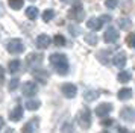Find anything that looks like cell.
Wrapping results in <instances>:
<instances>
[{
	"mask_svg": "<svg viewBox=\"0 0 135 133\" xmlns=\"http://www.w3.org/2000/svg\"><path fill=\"white\" fill-rule=\"evenodd\" d=\"M102 24H103V18H102V17H99V18L93 17V18H90V20L86 21V26H88V29L94 30V32L100 29V27H102Z\"/></svg>",
	"mask_w": 135,
	"mask_h": 133,
	"instance_id": "obj_11",
	"label": "cell"
},
{
	"mask_svg": "<svg viewBox=\"0 0 135 133\" xmlns=\"http://www.w3.org/2000/svg\"><path fill=\"white\" fill-rule=\"evenodd\" d=\"M61 91L67 98H74L76 94H78V88H76L73 83H64L61 86Z\"/></svg>",
	"mask_w": 135,
	"mask_h": 133,
	"instance_id": "obj_6",
	"label": "cell"
},
{
	"mask_svg": "<svg viewBox=\"0 0 135 133\" xmlns=\"http://www.w3.org/2000/svg\"><path fill=\"white\" fill-rule=\"evenodd\" d=\"M78 122L80 124L82 129H90V126H91V112H90L88 108H84L79 112V115H78Z\"/></svg>",
	"mask_w": 135,
	"mask_h": 133,
	"instance_id": "obj_2",
	"label": "cell"
},
{
	"mask_svg": "<svg viewBox=\"0 0 135 133\" xmlns=\"http://www.w3.org/2000/svg\"><path fill=\"white\" fill-rule=\"evenodd\" d=\"M6 48H8V52H9V53L18 54V53H21V52L25 50V44H23L21 39H11V41L8 42Z\"/></svg>",
	"mask_w": 135,
	"mask_h": 133,
	"instance_id": "obj_4",
	"label": "cell"
},
{
	"mask_svg": "<svg viewBox=\"0 0 135 133\" xmlns=\"http://www.w3.org/2000/svg\"><path fill=\"white\" fill-rule=\"evenodd\" d=\"M111 110H112V104L111 103H102V104H99L97 108H96V115L97 116H106V115L109 114Z\"/></svg>",
	"mask_w": 135,
	"mask_h": 133,
	"instance_id": "obj_10",
	"label": "cell"
},
{
	"mask_svg": "<svg viewBox=\"0 0 135 133\" xmlns=\"http://www.w3.org/2000/svg\"><path fill=\"white\" fill-rule=\"evenodd\" d=\"M20 66H21V62H20L18 59H14V60L9 62L8 68H9V71H11V73H17L20 70Z\"/></svg>",
	"mask_w": 135,
	"mask_h": 133,
	"instance_id": "obj_20",
	"label": "cell"
},
{
	"mask_svg": "<svg viewBox=\"0 0 135 133\" xmlns=\"http://www.w3.org/2000/svg\"><path fill=\"white\" fill-rule=\"evenodd\" d=\"M126 42H128V45L131 48H135V33H131V35H128V38H126Z\"/></svg>",
	"mask_w": 135,
	"mask_h": 133,
	"instance_id": "obj_30",
	"label": "cell"
},
{
	"mask_svg": "<svg viewBox=\"0 0 135 133\" xmlns=\"http://www.w3.org/2000/svg\"><path fill=\"white\" fill-rule=\"evenodd\" d=\"M3 80H5V70L0 66V85L3 83Z\"/></svg>",
	"mask_w": 135,
	"mask_h": 133,
	"instance_id": "obj_33",
	"label": "cell"
},
{
	"mask_svg": "<svg viewBox=\"0 0 135 133\" xmlns=\"http://www.w3.org/2000/svg\"><path fill=\"white\" fill-rule=\"evenodd\" d=\"M37 126H38V120L37 118H35V120H31L29 122H26L25 126H23L21 133H33L35 130H37Z\"/></svg>",
	"mask_w": 135,
	"mask_h": 133,
	"instance_id": "obj_15",
	"label": "cell"
},
{
	"mask_svg": "<svg viewBox=\"0 0 135 133\" xmlns=\"http://www.w3.org/2000/svg\"><path fill=\"white\" fill-rule=\"evenodd\" d=\"M3 124H5V122H3V118H2V116H0V129H2V127H3Z\"/></svg>",
	"mask_w": 135,
	"mask_h": 133,
	"instance_id": "obj_35",
	"label": "cell"
},
{
	"mask_svg": "<svg viewBox=\"0 0 135 133\" xmlns=\"http://www.w3.org/2000/svg\"><path fill=\"white\" fill-rule=\"evenodd\" d=\"M118 5V0H105V6L108 9H115Z\"/></svg>",
	"mask_w": 135,
	"mask_h": 133,
	"instance_id": "obj_29",
	"label": "cell"
},
{
	"mask_svg": "<svg viewBox=\"0 0 135 133\" xmlns=\"http://www.w3.org/2000/svg\"><path fill=\"white\" fill-rule=\"evenodd\" d=\"M103 127H109L114 124V120H111V118H106V120H102V122H100Z\"/></svg>",
	"mask_w": 135,
	"mask_h": 133,
	"instance_id": "obj_32",
	"label": "cell"
},
{
	"mask_svg": "<svg viewBox=\"0 0 135 133\" xmlns=\"http://www.w3.org/2000/svg\"><path fill=\"white\" fill-rule=\"evenodd\" d=\"M49 60H50V64H52V66L55 68V71L59 76H65L68 73V60H67V56L65 54L53 53L50 56Z\"/></svg>",
	"mask_w": 135,
	"mask_h": 133,
	"instance_id": "obj_1",
	"label": "cell"
},
{
	"mask_svg": "<svg viewBox=\"0 0 135 133\" xmlns=\"http://www.w3.org/2000/svg\"><path fill=\"white\" fill-rule=\"evenodd\" d=\"M131 73L129 71H120V74H118V82H122V83H128L129 80H131Z\"/></svg>",
	"mask_w": 135,
	"mask_h": 133,
	"instance_id": "obj_22",
	"label": "cell"
},
{
	"mask_svg": "<svg viewBox=\"0 0 135 133\" xmlns=\"http://www.w3.org/2000/svg\"><path fill=\"white\" fill-rule=\"evenodd\" d=\"M23 118V108L21 106H15V108L9 112V120L14 121V122H17Z\"/></svg>",
	"mask_w": 135,
	"mask_h": 133,
	"instance_id": "obj_13",
	"label": "cell"
},
{
	"mask_svg": "<svg viewBox=\"0 0 135 133\" xmlns=\"http://www.w3.org/2000/svg\"><path fill=\"white\" fill-rule=\"evenodd\" d=\"M33 77H35V80H38L40 83H46L47 79H49V73L44 71V70H35V71H33Z\"/></svg>",
	"mask_w": 135,
	"mask_h": 133,
	"instance_id": "obj_16",
	"label": "cell"
},
{
	"mask_svg": "<svg viewBox=\"0 0 135 133\" xmlns=\"http://www.w3.org/2000/svg\"><path fill=\"white\" fill-rule=\"evenodd\" d=\"M9 6L12 9H20L23 6V0H9Z\"/></svg>",
	"mask_w": 135,
	"mask_h": 133,
	"instance_id": "obj_28",
	"label": "cell"
},
{
	"mask_svg": "<svg viewBox=\"0 0 135 133\" xmlns=\"http://www.w3.org/2000/svg\"><path fill=\"white\" fill-rule=\"evenodd\" d=\"M21 91H23V95L32 97V95H35V94L38 92V86H37L35 82H26V83H23Z\"/></svg>",
	"mask_w": 135,
	"mask_h": 133,
	"instance_id": "obj_5",
	"label": "cell"
},
{
	"mask_svg": "<svg viewBox=\"0 0 135 133\" xmlns=\"http://www.w3.org/2000/svg\"><path fill=\"white\" fill-rule=\"evenodd\" d=\"M97 97H99L97 91H88V92L85 94V100L86 101H93V100H96Z\"/></svg>",
	"mask_w": 135,
	"mask_h": 133,
	"instance_id": "obj_24",
	"label": "cell"
},
{
	"mask_svg": "<svg viewBox=\"0 0 135 133\" xmlns=\"http://www.w3.org/2000/svg\"><path fill=\"white\" fill-rule=\"evenodd\" d=\"M53 42H55V45H58V47H64L65 45V38L62 35H55Z\"/></svg>",
	"mask_w": 135,
	"mask_h": 133,
	"instance_id": "obj_23",
	"label": "cell"
},
{
	"mask_svg": "<svg viewBox=\"0 0 135 133\" xmlns=\"http://www.w3.org/2000/svg\"><path fill=\"white\" fill-rule=\"evenodd\" d=\"M6 133H15V132H14L12 129H8V130H6Z\"/></svg>",
	"mask_w": 135,
	"mask_h": 133,
	"instance_id": "obj_36",
	"label": "cell"
},
{
	"mask_svg": "<svg viewBox=\"0 0 135 133\" xmlns=\"http://www.w3.org/2000/svg\"><path fill=\"white\" fill-rule=\"evenodd\" d=\"M61 132L62 133H74L73 121H65V122L61 126Z\"/></svg>",
	"mask_w": 135,
	"mask_h": 133,
	"instance_id": "obj_18",
	"label": "cell"
},
{
	"mask_svg": "<svg viewBox=\"0 0 135 133\" xmlns=\"http://www.w3.org/2000/svg\"><path fill=\"white\" fill-rule=\"evenodd\" d=\"M132 89L131 88H122V89L118 91V94H117V97L120 98V100H123V101H126V100H129V98H132Z\"/></svg>",
	"mask_w": 135,
	"mask_h": 133,
	"instance_id": "obj_17",
	"label": "cell"
},
{
	"mask_svg": "<svg viewBox=\"0 0 135 133\" xmlns=\"http://www.w3.org/2000/svg\"><path fill=\"white\" fill-rule=\"evenodd\" d=\"M26 62H27V65L31 66V68L38 66L41 62H43V54H40V53H31L29 56H27Z\"/></svg>",
	"mask_w": 135,
	"mask_h": 133,
	"instance_id": "obj_9",
	"label": "cell"
},
{
	"mask_svg": "<svg viewBox=\"0 0 135 133\" xmlns=\"http://www.w3.org/2000/svg\"><path fill=\"white\" fill-rule=\"evenodd\" d=\"M68 17L74 20V21H82L85 17V11H84V6L80 3H76L74 6H71V9L68 11Z\"/></svg>",
	"mask_w": 135,
	"mask_h": 133,
	"instance_id": "obj_3",
	"label": "cell"
},
{
	"mask_svg": "<svg viewBox=\"0 0 135 133\" xmlns=\"http://www.w3.org/2000/svg\"><path fill=\"white\" fill-rule=\"evenodd\" d=\"M100 133H109V132H106V130H105V132H100Z\"/></svg>",
	"mask_w": 135,
	"mask_h": 133,
	"instance_id": "obj_37",
	"label": "cell"
},
{
	"mask_svg": "<svg viewBox=\"0 0 135 133\" xmlns=\"http://www.w3.org/2000/svg\"><path fill=\"white\" fill-rule=\"evenodd\" d=\"M40 104H41V103L38 101V100H27L25 106H26L27 110H37V109L40 108Z\"/></svg>",
	"mask_w": 135,
	"mask_h": 133,
	"instance_id": "obj_21",
	"label": "cell"
},
{
	"mask_svg": "<svg viewBox=\"0 0 135 133\" xmlns=\"http://www.w3.org/2000/svg\"><path fill=\"white\" fill-rule=\"evenodd\" d=\"M112 62H114V65H115V66L123 68V66L126 65V53H124V52H118V53H115V54H114Z\"/></svg>",
	"mask_w": 135,
	"mask_h": 133,
	"instance_id": "obj_12",
	"label": "cell"
},
{
	"mask_svg": "<svg viewBox=\"0 0 135 133\" xmlns=\"http://www.w3.org/2000/svg\"><path fill=\"white\" fill-rule=\"evenodd\" d=\"M50 45V38L47 35H38L37 38V47L41 48V50H44V48H47Z\"/></svg>",
	"mask_w": 135,
	"mask_h": 133,
	"instance_id": "obj_14",
	"label": "cell"
},
{
	"mask_svg": "<svg viewBox=\"0 0 135 133\" xmlns=\"http://www.w3.org/2000/svg\"><path fill=\"white\" fill-rule=\"evenodd\" d=\"M118 24H120V27H122V29H129V26H131V21H129L128 18H122V20L118 21Z\"/></svg>",
	"mask_w": 135,
	"mask_h": 133,
	"instance_id": "obj_31",
	"label": "cell"
},
{
	"mask_svg": "<svg viewBox=\"0 0 135 133\" xmlns=\"http://www.w3.org/2000/svg\"><path fill=\"white\" fill-rule=\"evenodd\" d=\"M85 41L88 42V44H91V45H96V44H97V36H96V33H90V35H86Z\"/></svg>",
	"mask_w": 135,
	"mask_h": 133,
	"instance_id": "obj_26",
	"label": "cell"
},
{
	"mask_svg": "<svg viewBox=\"0 0 135 133\" xmlns=\"http://www.w3.org/2000/svg\"><path fill=\"white\" fill-rule=\"evenodd\" d=\"M134 133H135V132H134Z\"/></svg>",
	"mask_w": 135,
	"mask_h": 133,
	"instance_id": "obj_38",
	"label": "cell"
},
{
	"mask_svg": "<svg viewBox=\"0 0 135 133\" xmlns=\"http://www.w3.org/2000/svg\"><path fill=\"white\" fill-rule=\"evenodd\" d=\"M118 133H128V130L124 127H118Z\"/></svg>",
	"mask_w": 135,
	"mask_h": 133,
	"instance_id": "obj_34",
	"label": "cell"
},
{
	"mask_svg": "<svg viewBox=\"0 0 135 133\" xmlns=\"http://www.w3.org/2000/svg\"><path fill=\"white\" fill-rule=\"evenodd\" d=\"M120 118L126 122H132L135 121V110L132 108H123L120 110Z\"/></svg>",
	"mask_w": 135,
	"mask_h": 133,
	"instance_id": "obj_7",
	"label": "cell"
},
{
	"mask_svg": "<svg viewBox=\"0 0 135 133\" xmlns=\"http://www.w3.org/2000/svg\"><path fill=\"white\" fill-rule=\"evenodd\" d=\"M53 17H55V12L52 11V9H46V11L43 12V20L44 21H50Z\"/></svg>",
	"mask_w": 135,
	"mask_h": 133,
	"instance_id": "obj_25",
	"label": "cell"
},
{
	"mask_svg": "<svg viewBox=\"0 0 135 133\" xmlns=\"http://www.w3.org/2000/svg\"><path fill=\"white\" fill-rule=\"evenodd\" d=\"M103 39H105V42H108V44L115 42L117 39H118V32H117V29H114V27H108L106 32H105V35H103Z\"/></svg>",
	"mask_w": 135,
	"mask_h": 133,
	"instance_id": "obj_8",
	"label": "cell"
},
{
	"mask_svg": "<svg viewBox=\"0 0 135 133\" xmlns=\"http://www.w3.org/2000/svg\"><path fill=\"white\" fill-rule=\"evenodd\" d=\"M26 17L29 18V20H37L38 17V9L35 6H29L27 9H26Z\"/></svg>",
	"mask_w": 135,
	"mask_h": 133,
	"instance_id": "obj_19",
	"label": "cell"
},
{
	"mask_svg": "<svg viewBox=\"0 0 135 133\" xmlns=\"http://www.w3.org/2000/svg\"><path fill=\"white\" fill-rule=\"evenodd\" d=\"M18 85H20V80L15 77V79H12V80L9 82V85H8V89H9V91H15L17 88H18Z\"/></svg>",
	"mask_w": 135,
	"mask_h": 133,
	"instance_id": "obj_27",
	"label": "cell"
}]
</instances>
